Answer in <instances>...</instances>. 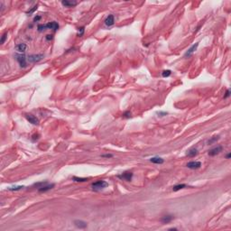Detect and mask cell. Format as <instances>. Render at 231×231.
<instances>
[{"instance_id": "5b68a950", "label": "cell", "mask_w": 231, "mask_h": 231, "mask_svg": "<svg viewBox=\"0 0 231 231\" xmlns=\"http://www.w3.org/2000/svg\"><path fill=\"white\" fill-rule=\"evenodd\" d=\"M222 150H223V147H222V146H216V147L212 148V149L209 150V152H208V154H209V156H215V155H217V154H219V153H221Z\"/></svg>"}, {"instance_id": "4fadbf2b", "label": "cell", "mask_w": 231, "mask_h": 231, "mask_svg": "<svg viewBox=\"0 0 231 231\" xmlns=\"http://www.w3.org/2000/svg\"><path fill=\"white\" fill-rule=\"evenodd\" d=\"M115 24V17L113 15H109L105 20V24L107 26H112Z\"/></svg>"}, {"instance_id": "ffe728a7", "label": "cell", "mask_w": 231, "mask_h": 231, "mask_svg": "<svg viewBox=\"0 0 231 231\" xmlns=\"http://www.w3.org/2000/svg\"><path fill=\"white\" fill-rule=\"evenodd\" d=\"M72 181H74L76 182H85L88 181V178H79V177H72Z\"/></svg>"}, {"instance_id": "9a60e30c", "label": "cell", "mask_w": 231, "mask_h": 231, "mask_svg": "<svg viewBox=\"0 0 231 231\" xmlns=\"http://www.w3.org/2000/svg\"><path fill=\"white\" fill-rule=\"evenodd\" d=\"M74 225L79 228H85L87 227V223L83 220H75Z\"/></svg>"}, {"instance_id": "2e32d148", "label": "cell", "mask_w": 231, "mask_h": 231, "mask_svg": "<svg viewBox=\"0 0 231 231\" xmlns=\"http://www.w3.org/2000/svg\"><path fill=\"white\" fill-rule=\"evenodd\" d=\"M150 162L151 163H153V164H164V160L163 159V158H161V157H152L151 159H150Z\"/></svg>"}, {"instance_id": "9c48e42d", "label": "cell", "mask_w": 231, "mask_h": 231, "mask_svg": "<svg viewBox=\"0 0 231 231\" xmlns=\"http://www.w3.org/2000/svg\"><path fill=\"white\" fill-rule=\"evenodd\" d=\"M45 26V30L46 29H52V30L53 31H57L58 29H59V24L56 22H50L48 23V24H44Z\"/></svg>"}, {"instance_id": "e575fe53", "label": "cell", "mask_w": 231, "mask_h": 231, "mask_svg": "<svg viewBox=\"0 0 231 231\" xmlns=\"http://www.w3.org/2000/svg\"><path fill=\"white\" fill-rule=\"evenodd\" d=\"M169 230H177V228L176 227H171V228H169Z\"/></svg>"}, {"instance_id": "83f0119b", "label": "cell", "mask_w": 231, "mask_h": 231, "mask_svg": "<svg viewBox=\"0 0 231 231\" xmlns=\"http://www.w3.org/2000/svg\"><path fill=\"white\" fill-rule=\"evenodd\" d=\"M40 138V134H34L33 136H32V138H31V140L33 142H35V141H37L38 139Z\"/></svg>"}, {"instance_id": "7a4b0ae2", "label": "cell", "mask_w": 231, "mask_h": 231, "mask_svg": "<svg viewBox=\"0 0 231 231\" xmlns=\"http://www.w3.org/2000/svg\"><path fill=\"white\" fill-rule=\"evenodd\" d=\"M15 57L21 68H25L27 66V58L25 57L24 53H16L15 54Z\"/></svg>"}, {"instance_id": "cb8c5ba5", "label": "cell", "mask_w": 231, "mask_h": 231, "mask_svg": "<svg viewBox=\"0 0 231 231\" xmlns=\"http://www.w3.org/2000/svg\"><path fill=\"white\" fill-rule=\"evenodd\" d=\"M84 33H85V27H84V26H82V27H80V28L78 29V36L81 37L82 35L84 34Z\"/></svg>"}, {"instance_id": "44dd1931", "label": "cell", "mask_w": 231, "mask_h": 231, "mask_svg": "<svg viewBox=\"0 0 231 231\" xmlns=\"http://www.w3.org/2000/svg\"><path fill=\"white\" fill-rule=\"evenodd\" d=\"M24 186H21V185H18V186H13V187H8L7 190H11V191H16V190H22Z\"/></svg>"}, {"instance_id": "f1b7e54d", "label": "cell", "mask_w": 231, "mask_h": 231, "mask_svg": "<svg viewBox=\"0 0 231 231\" xmlns=\"http://www.w3.org/2000/svg\"><path fill=\"white\" fill-rule=\"evenodd\" d=\"M168 113L165 111H159L157 112V115H158V116H166Z\"/></svg>"}, {"instance_id": "30bf717a", "label": "cell", "mask_w": 231, "mask_h": 231, "mask_svg": "<svg viewBox=\"0 0 231 231\" xmlns=\"http://www.w3.org/2000/svg\"><path fill=\"white\" fill-rule=\"evenodd\" d=\"M26 48H27V45L25 43H18V44L15 45V51L18 52L19 53H24V52L26 51Z\"/></svg>"}, {"instance_id": "3957f363", "label": "cell", "mask_w": 231, "mask_h": 231, "mask_svg": "<svg viewBox=\"0 0 231 231\" xmlns=\"http://www.w3.org/2000/svg\"><path fill=\"white\" fill-rule=\"evenodd\" d=\"M43 58H44V55L42 53L41 54H32L27 57V61L34 63V62H38V61H42Z\"/></svg>"}, {"instance_id": "7402d4cb", "label": "cell", "mask_w": 231, "mask_h": 231, "mask_svg": "<svg viewBox=\"0 0 231 231\" xmlns=\"http://www.w3.org/2000/svg\"><path fill=\"white\" fill-rule=\"evenodd\" d=\"M171 71H170V70H165V71H164L162 72V76H163L164 78H167L169 76H171Z\"/></svg>"}, {"instance_id": "52a82bcc", "label": "cell", "mask_w": 231, "mask_h": 231, "mask_svg": "<svg viewBox=\"0 0 231 231\" xmlns=\"http://www.w3.org/2000/svg\"><path fill=\"white\" fill-rule=\"evenodd\" d=\"M186 166L189 168V169H191V170H196V169L201 168V162H198V161H190V162H189V163L186 164Z\"/></svg>"}, {"instance_id": "603a6c76", "label": "cell", "mask_w": 231, "mask_h": 231, "mask_svg": "<svg viewBox=\"0 0 231 231\" xmlns=\"http://www.w3.org/2000/svg\"><path fill=\"white\" fill-rule=\"evenodd\" d=\"M36 10H37V5H36V6H33V7L30 9V10H28V11L26 12V14H27L28 15H31L32 14H34V13L36 11Z\"/></svg>"}, {"instance_id": "6da1fadb", "label": "cell", "mask_w": 231, "mask_h": 231, "mask_svg": "<svg viewBox=\"0 0 231 231\" xmlns=\"http://www.w3.org/2000/svg\"><path fill=\"white\" fill-rule=\"evenodd\" d=\"M108 186V183L107 182H105V181H101V180L97 181L96 182H93L91 184V188H92V190H95V191H99V190H103V189H105L106 187Z\"/></svg>"}, {"instance_id": "836d02e7", "label": "cell", "mask_w": 231, "mask_h": 231, "mask_svg": "<svg viewBox=\"0 0 231 231\" xmlns=\"http://www.w3.org/2000/svg\"><path fill=\"white\" fill-rule=\"evenodd\" d=\"M230 157H231V154H230V153H228V154H227V156H226V158H227V159H229Z\"/></svg>"}, {"instance_id": "277c9868", "label": "cell", "mask_w": 231, "mask_h": 231, "mask_svg": "<svg viewBox=\"0 0 231 231\" xmlns=\"http://www.w3.org/2000/svg\"><path fill=\"white\" fill-rule=\"evenodd\" d=\"M133 175L134 174L131 171H125V172L121 173V174L116 175V177L121 180H124V181H127V182H131L132 179H133Z\"/></svg>"}, {"instance_id": "4dcf8cb0", "label": "cell", "mask_w": 231, "mask_h": 231, "mask_svg": "<svg viewBox=\"0 0 231 231\" xmlns=\"http://www.w3.org/2000/svg\"><path fill=\"white\" fill-rule=\"evenodd\" d=\"M101 157H104V158H112L113 157V154H110V153H107V154H102Z\"/></svg>"}, {"instance_id": "484cf974", "label": "cell", "mask_w": 231, "mask_h": 231, "mask_svg": "<svg viewBox=\"0 0 231 231\" xmlns=\"http://www.w3.org/2000/svg\"><path fill=\"white\" fill-rule=\"evenodd\" d=\"M122 116H123L124 118H130V117H131V112L130 111H126Z\"/></svg>"}, {"instance_id": "4316f807", "label": "cell", "mask_w": 231, "mask_h": 231, "mask_svg": "<svg viewBox=\"0 0 231 231\" xmlns=\"http://www.w3.org/2000/svg\"><path fill=\"white\" fill-rule=\"evenodd\" d=\"M6 37H7V33H5V34L2 35V37H1V41H0V43H1V44L4 43L5 41H6Z\"/></svg>"}, {"instance_id": "d4e9b609", "label": "cell", "mask_w": 231, "mask_h": 231, "mask_svg": "<svg viewBox=\"0 0 231 231\" xmlns=\"http://www.w3.org/2000/svg\"><path fill=\"white\" fill-rule=\"evenodd\" d=\"M47 182L46 181H44V182H37V183H34V186H35L37 189H39V188H41V187H43V185H45V184H47Z\"/></svg>"}, {"instance_id": "ac0fdd59", "label": "cell", "mask_w": 231, "mask_h": 231, "mask_svg": "<svg viewBox=\"0 0 231 231\" xmlns=\"http://www.w3.org/2000/svg\"><path fill=\"white\" fill-rule=\"evenodd\" d=\"M219 139V135H215V136H213V137H211L210 139H209V140L207 141V145H208V146L212 145L214 143H216Z\"/></svg>"}, {"instance_id": "8992f818", "label": "cell", "mask_w": 231, "mask_h": 231, "mask_svg": "<svg viewBox=\"0 0 231 231\" xmlns=\"http://www.w3.org/2000/svg\"><path fill=\"white\" fill-rule=\"evenodd\" d=\"M25 118L32 125H35V126L39 125V119L36 116H34V115H32V114H25Z\"/></svg>"}, {"instance_id": "ba28073f", "label": "cell", "mask_w": 231, "mask_h": 231, "mask_svg": "<svg viewBox=\"0 0 231 231\" xmlns=\"http://www.w3.org/2000/svg\"><path fill=\"white\" fill-rule=\"evenodd\" d=\"M198 46H199V43H196L192 45L190 49H188V51H187V52H185V54H184V58H190V56L193 54V52L197 50Z\"/></svg>"}, {"instance_id": "8fae6325", "label": "cell", "mask_w": 231, "mask_h": 231, "mask_svg": "<svg viewBox=\"0 0 231 231\" xmlns=\"http://www.w3.org/2000/svg\"><path fill=\"white\" fill-rule=\"evenodd\" d=\"M77 2L76 1H70V0H63L61 1V5L65 6V7H73L75 6H77Z\"/></svg>"}, {"instance_id": "d6986e66", "label": "cell", "mask_w": 231, "mask_h": 231, "mask_svg": "<svg viewBox=\"0 0 231 231\" xmlns=\"http://www.w3.org/2000/svg\"><path fill=\"white\" fill-rule=\"evenodd\" d=\"M187 185L186 184H178V185H175V186L172 187V190L173 191H178L180 190H182L184 188H186Z\"/></svg>"}, {"instance_id": "1f68e13d", "label": "cell", "mask_w": 231, "mask_h": 231, "mask_svg": "<svg viewBox=\"0 0 231 231\" xmlns=\"http://www.w3.org/2000/svg\"><path fill=\"white\" fill-rule=\"evenodd\" d=\"M45 38H46V40H47V41H51V40H52V38H53V37H52V34H47Z\"/></svg>"}, {"instance_id": "e0dca14e", "label": "cell", "mask_w": 231, "mask_h": 231, "mask_svg": "<svg viewBox=\"0 0 231 231\" xmlns=\"http://www.w3.org/2000/svg\"><path fill=\"white\" fill-rule=\"evenodd\" d=\"M198 150L196 148H190L189 151H187L186 155L189 157H195L198 154Z\"/></svg>"}, {"instance_id": "f546056e", "label": "cell", "mask_w": 231, "mask_h": 231, "mask_svg": "<svg viewBox=\"0 0 231 231\" xmlns=\"http://www.w3.org/2000/svg\"><path fill=\"white\" fill-rule=\"evenodd\" d=\"M230 97V90H227L226 91V93L224 95V98H227V97Z\"/></svg>"}, {"instance_id": "5bb4252c", "label": "cell", "mask_w": 231, "mask_h": 231, "mask_svg": "<svg viewBox=\"0 0 231 231\" xmlns=\"http://www.w3.org/2000/svg\"><path fill=\"white\" fill-rule=\"evenodd\" d=\"M172 219H173V216H171V215H166V216H164L161 219V222L164 224H168L170 223Z\"/></svg>"}, {"instance_id": "7c38bea8", "label": "cell", "mask_w": 231, "mask_h": 231, "mask_svg": "<svg viewBox=\"0 0 231 231\" xmlns=\"http://www.w3.org/2000/svg\"><path fill=\"white\" fill-rule=\"evenodd\" d=\"M54 187V184L53 183H52V184H45V185H43V187H41V188H39L38 189V191L39 192H46V191H48V190H52V188Z\"/></svg>"}, {"instance_id": "d6a6232c", "label": "cell", "mask_w": 231, "mask_h": 231, "mask_svg": "<svg viewBox=\"0 0 231 231\" xmlns=\"http://www.w3.org/2000/svg\"><path fill=\"white\" fill-rule=\"evenodd\" d=\"M41 18H42L41 15H37V16H35V17L34 18V22H38Z\"/></svg>"}]
</instances>
